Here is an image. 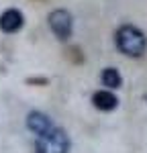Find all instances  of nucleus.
Segmentation results:
<instances>
[{"label":"nucleus","instance_id":"obj_4","mask_svg":"<svg viewBox=\"0 0 147 153\" xmlns=\"http://www.w3.org/2000/svg\"><path fill=\"white\" fill-rule=\"evenodd\" d=\"M27 127H29V131H33L37 137H39V135L51 131L55 125H53V120H51L47 114L35 110V112H29V117H27Z\"/></svg>","mask_w":147,"mask_h":153},{"label":"nucleus","instance_id":"obj_6","mask_svg":"<svg viewBox=\"0 0 147 153\" xmlns=\"http://www.w3.org/2000/svg\"><path fill=\"white\" fill-rule=\"evenodd\" d=\"M92 102L96 106L98 110H104V112H108V110H114L117 106H119V100H117V96L108 92V90H100L96 94L92 96Z\"/></svg>","mask_w":147,"mask_h":153},{"label":"nucleus","instance_id":"obj_3","mask_svg":"<svg viewBox=\"0 0 147 153\" xmlns=\"http://www.w3.org/2000/svg\"><path fill=\"white\" fill-rule=\"evenodd\" d=\"M49 27L51 31L55 33V37L59 41H68L72 37V31H74V21H72V14L63 8H57L49 14Z\"/></svg>","mask_w":147,"mask_h":153},{"label":"nucleus","instance_id":"obj_1","mask_svg":"<svg viewBox=\"0 0 147 153\" xmlns=\"http://www.w3.org/2000/svg\"><path fill=\"white\" fill-rule=\"evenodd\" d=\"M117 45L125 55L141 57L147 49V39L141 33V29H137L133 25H122L117 31Z\"/></svg>","mask_w":147,"mask_h":153},{"label":"nucleus","instance_id":"obj_5","mask_svg":"<svg viewBox=\"0 0 147 153\" xmlns=\"http://www.w3.org/2000/svg\"><path fill=\"white\" fill-rule=\"evenodd\" d=\"M23 12L16 10V8H8L0 14V29L4 33H16L21 27H23Z\"/></svg>","mask_w":147,"mask_h":153},{"label":"nucleus","instance_id":"obj_2","mask_svg":"<svg viewBox=\"0 0 147 153\" xmlns=\"http://www.w3.org/2000/svg\"><path fill=\"white\" fill-rule=\"evenodd\" d=\"M68 151H70V139L59 127H53L51 131L37 137V153H68Z\"/></svg>","mask_w":147,"mask_h":153},{"label":"nucleus","instance_id":"obj_7","mask_svg":"<svg viewBox=\"0 0 147 153\" xmlns=\"http://www.w3.org/2000/svg\"><path fill=\"white\" fill-rule=\"evenodd\" d=\"M102 84H104L106 88H110V90L121 88L122 78H121V74H119V70H114V68H106V70L102 71Z\"/></svg>","mask_w":147,"mask_h":153}]
</instances>
